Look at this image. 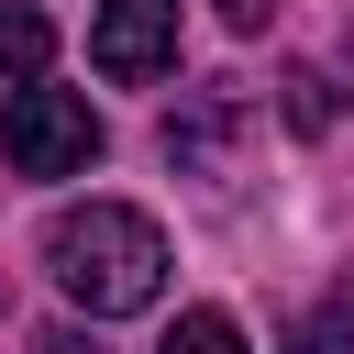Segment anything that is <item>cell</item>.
I'll return each mask as SVG.
<instances>
[{
	"label": "cell",
	"mask_w": 354,
	"mask_h": 354,
	"mask_svg": "<svg viewBox=\"0 0 354 354\" xmlns=\"http://www.w3.org/2000/svg\"><path fill=\"white\" fill-rule=\"evenodd\" d=\"M100 144H111V122H100L77 88H11V100H0V155H11V177H88Z\"/></svg>",
	"instance_id": "obj_2"
},
{
	"label": "cell",
	"mask_w": 354,
	"mask_h": 354,
	"mask_svg": "<svg viewBox=\"0 0 354 354\" xmlns=\"http://www.w3.org/2000/svg\"><path fill=\"white\" fill-rule=\"evenodd\" d=\"M44 266L55 288L88 310V321H122V310H155L166 288V232L122 199H88V210H55L44 221Z\"/></svg>",
	"instance_id": "obj_1"
},
{
	"label": "cell",
	"mask_w": 354,
	"mask_h": 354,
	"mask_svg": "<svg viewBox=\"0 0 354 354\" xmlns=\"http://www.w3.org/2000/svg\"><path fill=\"white\" fill-rule=\"evenodd\" d=\"M243 133V100L232 88H199L188 111H166V166H188V177H221V144Z\"/></svg>",
	"instance_id": "obj_4"
},
{
	"label": "cell",
	"mask_w": 354,
	"mask_h": 354,
	"mask_svg": "<svg viewBox=\"0 0 354 354\" xmlns=\"http://www.w3.org/2000/svg\"><path fill=\"white\" fill-rule=\"evenodd\" d=\"M33 354H100V343H88V332H44Z\"/></svg>",
	"instance_id": "obj_10"
},
{
	"label": "cell",
	"mask_w": 354,
	"mask_h": 354,
	"mask_svg": "<svg viewBox=\"0 0 354 354\" xmlns=\"http://www.w3.org/2000/svg\"><path fill=\"white\" fill-rule=\"evenodd\" d=\"M288 354H354V266H343V277H332V299L288 332Z\"/></svg>",
	"instance_id": "obj_6"
},
{
	"label": "cell",
	"mask_w": 354,
	"mask_h": 354,
	"mask_svg": "<svg viewBox=\"0 0 354 354\" xmlns=\"http://www.w3.org/2000/svg\"><path fill=\"white\" fill-rule=\"evenodd\" d=\"M155 354H243V332H232V310H177Z\"/></svg>",
	"instance_id": "obj_8"
},
{
	"label": "cell",
	"mask_w": 354,
	"mask_h": 354,
	"mask_svg": "<svg viewBox=\"0 0 354 354\" xmlns=\"http://www.w3.org/2000/svg\"><path fill=\"white\" fill-rule=\"evenodd\" d=\"M288 122H299V133H332V122H343V77H332V66H288Z\"/></svg>",
	"instance_id": "obj_7"
},
{
	"label": "cell",
	"mask_w": 354,
	"mask_h": 354,
	"mask_svg": "<svg viewBox=\"0 0 354 354\" xmlns=\"http://www.w3.org/2000/svg\"><path fill=\"white\" fill-rule=\"evenodd\" d=\"M221 22H232V33H266V22H277V0H221Z\"/></svg>",
	"instance_id": "obj_9"
},
{
	"label": "cell",
	"mask_w": 354,
	"mask_h": 354,
	"mask_svg": "<svg viewBox=\"0 0 354 354\" xmlns=\"http://www.w3.org/2000/svg\"><path fill=\"white\" fill-rule=\"evenodd\" d=\"M88 55H100V77H122V88L166 77V66H177V0H100Z\"/></svg>",
	"instance_id": "obj_3"
},
{
	"label": "cell",
	"mask_w": 354,
	"mask_h": 354,
	"mask_svg": "<svg viewBox=\"0 0 354 354\" xmlns=\"http://www.w3.org/2000/svg\"><path fill=\"white\" fill-rule=\"evenodd\" d=\"M44 55H55V22H44L33 0H0V88H33Z\"/></svg>",
	"instance_id": "obj_5"
}]
</instances>
